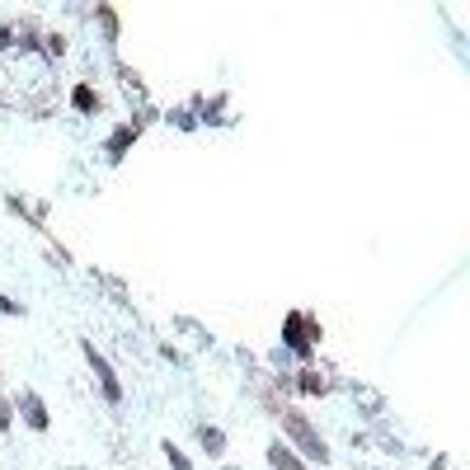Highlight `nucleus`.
Wrapping results in <instances>:
<instances>
[{"instance_id": "5", "label": "nucleus", "mask_w": 470, "mask_h": 470, "mask_svg": "<svg viewBox=\"0 0 470 470\" xmlns=\"http://www.w3.org/2000/svg\"><path fill=\"white\" fill-rule=\"evenodd\" d=\"M203 447H207L212 456H221V452H226V438H221L217 428H207V433H203Z\"/></svg>"}, {"instance_id": "4", "label": "nucleus", "mask_w": 470, "mask_h": 470, "mask_svg": "<svg viewBox=\"0 0 470 470\" xmlns=\"http://www.w3.org/2000/svg\"><path fill=\"white\" fill-rule=\"evenodd\" d=\"M24 414H29V423H33V428H47V414H43V405H38L33 395L24 400Z\"/></svg>"}, {"instance_id": "6", "label": "nucleus", "mask_w": 470, "mask_h": 470, "mask_svg": "<svg viewBox=\"0 0 470 470\" xmlns=\"http://www.w3.org/2000/svg\"><path fill=\"white\" fill-rule=\"evenodd\" d=\"M165 452H170V466H174V470H188V461H184V452H174V447H165Z\"/></svg>"}, {"instance_id": "3", "label": "nucleus", "mask_w": 470, "mask_h": 470, "mask_svg": "<svg viewBox=\"0 0 470 470\" xmlns=\"http://www.w3.org/2000/svg\"><path fill=\"white\" fill-rule=\"evenodd\" d=\"M268 461H273V466L278 470H301V461L292 452H287V447H282V442H273V447H268Z\"/></svg>"}, {"instance_id": "1", "label": "nucleus", "mask_w": 470, "mask_h": 470, "mask_svg": "<svg viewBox=\"0 0 470 470\" xmlns=\"http://www.w3.org/2000/svg\"><path fill=\"white\" fill-rule=\"evenodd\" d=\"M287 428L297 433V442L306 447V456H315V461H325V456H329V452H325V442L311 433V423H306V419H297V414H292V419H287Z\"/></svg>"}, {"instance_id": "2", "label": "nucleus", "mask_w": 470, "mask_h": 470, "mask_svg": "<svg viewBox=\"0 0 470 470\" xmlns=\"http://www.w3.org/2000/svg\"><path fill=\"white\" fill-rule=\"evenodd\" d=\"M85 353H90V367L99 372V381H104V395H109V400H123V391H118V381H113V372H109V362L99 358L94 348H85Z\"/></svg>"}]
</instances>
